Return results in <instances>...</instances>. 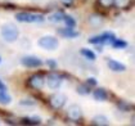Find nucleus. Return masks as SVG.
I'll return each instance as SVG.
<instances>
[{
    "label": "nucleus",
    "instance_id": "nucleus-1",
    "mask_svg": "<svg viewBox=\"0 0 135 126\" xmlns=\"http://www.w3.org/2000/svg\"><path fill=\"white\" fill-rule=\"evenodd\" d=\"M0 33H1V37L4 39V41H7V42L17 41V39H18V36H20L18 28H17L13 23H4V25L1 26Z\"/></svg>",
    "mask_w": 135,
    "mask_h": 126
},
{
    "label": "nucleus",
    "instance_id": "nucleus-2",
    "mask_svg": "<svg viewBox=\"0 0 135 126\" xmlns=\"http://www.w3.org/2000/svg\"><path fill=\"white\" fill-rule=\"evenodd\" d=\"M16 20L22 23H41L45 17L42 14H32L28 12H20L16 14Z\"/></svg>",
    "mask_w": 135,
    "mask_h": 126
},
{
    "label": "nucleus",
    "instance_id": "nucleus-3",
    "mask_svg": "<svg viewBox=\"0 0 135 126\" xmlns=\"http://www.w3.org/2000/svg\"><path fill=\"white\" fill-rule=\"evenodd\" d=\"M39 46L42 48V49H46V50H55L57 48H58V45H59V41H58V39L57 37H54V36H50V35H48V36H42L39 39Z\"/></svg>",
    "mask_w": 135,
    "mask_h": 126
},
{
    "label": "nucleus",
    "instance_id": "nucleus-4",
    "mask_svg": "<svg viewBox=\"0 0 135 126\" xmlns=\"http://www.w3.org/2000/svg\"><path fill=\"white\" fill-rule=\"evenodd\" d=\"M21 63L25 67H28V68H37L42 66V61L40 58L35 57V55H26L21 59Z\"/></svg>",
    "mask_w": 135,
    "mask_h": 126
},
{
    "label": "nucleus",
    "instance_id": "nucleus-5",
    "mask_svg": "<svg viewBox=\"0 0 135 126\" xmlns=\"http://www.w3.org/2000/svg\"><path fill=\"white\" fill-rule=\"evenodd\" d=\"M62 84V77L57 74H49L46 76V85L52 89V90H55L58 89Z\"/></svg>",
    "mask_w": 135,
    "mask_h": 126
},
{
    "label": "nucleus",
    "instance_id": "nucleus-6",
    "mask_svg": "<svg viewBox=\"0 0 135 126\" xmlns=\"http://www.w3.org/2000/svg\"><path fill=\"white\" fill-rule=\"evenodd\" d=\"M66 100H67V98H66V95L64 94H61V93H57V94L52 95V98H50V105H52L53 108H55V109H59V108H62L64 103H66Z\"/></svg>",
    "mask_w": 135,
    "mask_h": 126
},
{
    "label": "nucleus",
    "instance_id": "nucleus-7",
    "mask_svg": "<svg viewBox=\"0 0 135 126\" xmlns=\"http://www.w3.org/2000/svg\"><path fill=\"white\" fill-rule=\"evenodd\" d=\"M44 83H45V79L42 77L41 75H32L31 77L28 79V85L36 89V90H41L42 86H44Z\"/></svg>",
    "mask_w": 135,
    "mask_h": 126
},
{
    "label": "nucleus",
    "instance_id": "nucleus-8",
    "mask_svg": "<svg viewBox=\"0 0 135 126\" xmlns=\"http://www.w3.org/2000/svg\"><path fill=\"white\" fill-rule=\"evenodd\" d=\"M108 67L113 72H124V71H126V66L124 63L116 61V59H108Z\"/></svg>",
    "mask_w": 135,
    "mask_h": 126
},
{
    "label": "nucleus",
    "instance_id": "nucleus-9",
    "mask_svg": "<svg viewBox=\"0 0 135 126\" xmlns=\"http://www.w3.org/2000/svg\"><path fill=\"white\" fill-rule=\"evenodd\" d=\"M67 113H68V117H70L71 120L77 121V120L81 117V108H80L77 104H72V105H70Z\"/></svg>",
    "mask_w": 135,
    "mask_h": 126
},
{
    "label": "nucleus",
    "instance_id": "nucleus-10",
    "mask_svg": "<svg viewBox=\"0 0 135 126\" xmlns=\"http://www.w3.org/2000/svg\"><path fill=\"white\" fill-rule=\"evenodd\" d=\"M58 33L64 37V39H73V37H77L80 33L77 31H75L73 28H70V27H64V28H59L58 30Z\"/></svg>",
    "mask_w": 135,
    "mask_h": 126
},
{
    "label": "nucleus",
    "instance_id": "nucleus-11",
    "mask_svg": "<svg viewBox=\"0 0 135 126\" xmlns=\"http://www.w3.org/2000/svg\"><path fill=\"white\" fill-rule=\"evenodd\" d=\"M94 98L97 99V100H99V102H104V100H107V98H108V94H107V91L102 89V88H98V89H95L94 90Z\"/></svg>",
    "mask_w": 135,
    "mask_h": 126
},
{
    "label": "nucleus",
    "instance_id": "nucleus-12",
    "mask_svg": "<svg viewBox=\"0 0 135 126\" xmlns=\"http://www.w3.org/2000/svg\"><path fill=\"white\" fill-rule=\"evenodd\" d=\"M100 37H102V44H107V45H111L112 41L116 39L114 33L111 31H107V32H104V33H102Z\"/></svg>",
    "mask_w": 135,
    "mask_h": 126
},
{
    "label": "nucleus",
    "instance_id": "nucleus-13",
    "mask_svg": "<svg viewBox=\"0 0 135 126\" xmlns=\"http://www.w3.org/2000/svg\"><path fill=\"white\" fill-rule=\"evenodd\" d=\"M93 124L94 125H98V126H107L109 124V121H108V118H107L105 116L98 115L93 118Z\"/></svg>",
    "mask_w": 135,
    "mask_h": 126
},
{
    "label": "nucleus",
    "instance_id": "nucleus-14",
    "mask_svg": "<svg viewBox=\"0 0 135 126\" xmlns=\"http://www.w3.org/2000/svg\"><path fill=\"white\" fill-rule=\"evenodd\" d=\"M80 54L83 55L84 58H86L88 61H95V58H97V55H95V53L93 50H90V49H86V48H83V49H80Z\"/></svg>",
    "mask_w": 135,
    "mask_h": 126
},
{
    "label": "nucleus",
    "instance_id": "nucleus-15",
    "mask_svg": "<svg viewBox=\"0 0 135 126\" xmlns=\"http://www.w3.org/2000/svg\"><path fill=\"white\" fill-rule=\"evenodd\" d=\"M64 16L66 14L63 12H55V13H53L52 16H49V21L52 22V23H59V22L63 21Z\"/></svg>",
    "mask_w": 135,
    "mask_h": 126
},
{
    "label": "nucleus",
    "instance_id": "nucleus-16",
    "mask_svg": "<svg viewBox=\"0 0 135 126\" xmlns=\"http://www.w3.org/2000/svg\"><path fill=\"white\" fill-rule=\"evenodd\" d=\"M111 45L114 49H125V48H127V42L125 40H121V39H114Z\"/></svg>",
    "mask_w": 135,
    "mask_h": 126
},
{
    "label": "nucleus",
    "instance_id": "nucleus-17",
    "mask_svg": "<svg viewBox=\"0 0 135 126\" xmlns=\"http://www.w3.org/2000/svg\"><path fill=\"white\" fill-rule=\"evenodd\" d=\"M23 122L30 124V125H39V124L41 122V120H40V117H37V116H32V117H26V118H23Z\"/></svg>",
    "mask_w": 135,
    "mask_h": 126
},
{
    "label": "nucleus",
    "instance_id": "nucleus-18",
    "mask_svg": "<svg viewBox=\"0 0 135 126\" xmlns=\"http://www.w3.org/2000/svg\"><path fill=\"white\" fill-rule=\"evenodd\" d=\"M11 102V95L7 94V91H0V104H9Z\"/></svg>",
    "mask_w": 135,
    "mask_h": 126
},
{
    "label": "nucleus",
    "instance_id": "nucleus-19",
    "mask_svg": "<svg viewBox=\"0 0 135 126\" xmlns=\"http://www.w3.org/2000/svg\"><path fill=\"white\" fill-rule=\"evenodd\" d=\"M63 21H64V23H66V27L73 28V27L76 26V20H75L73 17H71V16H64Z\"/></svg>",
    "mask_w": 135,
    "mask_h": 126
},
{
    "label": "nucleus",
    "instance_id": "nucleus-20",
    "mask_svg": "<svg viewBox=\"0 0 135 126\" xmlns=\"http://www.w3.org/2000/svg\"><path fill=\"white\" fill-rule=\"evenodd\" d=\"M89 21H90V23H91L93 26H100V25L103 23V20H102L99 16H91Z\"/></svg>",
    "mask_w": 135,
    "mask_h": 126
},
{
    "label": "nucleus",
    "instance_id": "nucleus-21",
    "mask_svg": "<svg viewBox=\"0 0 135 126\" xmlns=\"http://www.w3.org/2000/svg\"><path fill=\"white\" fill-rule=\"evenodd\" d=\"M77 93L80 95H88L90 94V90H89V88L86 85H79L77 86Z\"/></svg>",
    "mask_w": 135,
    "mask_h": 126
},
{
    "label": "nucleus",
    "instance_id": "nucleus-22",
    "mask_svg": "<svg viewBox=\"0 0 135 126\" xmlns=\"http://www.w3.org/2000/svg\"><path fill=\"white\" fill-rule=\"evenodd\" d=\"M98 1L103 8H111L114 4V0H98Z\"/></svg>",
    "mask_w": 135,
    "mask_h": 126
},
{
    "label": "nucleus",
    "instance_id": "nucleus-23",
    "mask_svg": "<svg viewBox=\"0 0 135 126\" xmlns=\"http://www.w3.org/2000/svg\"><path fill=\"white\" fill-rule=\"evenodd\" d=\"M118 107H120V109H121V111H125V112H126V111H129V109L131 108V104H129V103H126V102L122 100V102H120V103H118Z\"/></svg>",
    "mask_w": 135,
    "mask_h": 126
},
{
    "label": "nucleus",
    "instance_id": "nucleus-24",
    "mask_svg": "<svg viewBox=\"0 0 135 126\" xmlns=\"http://www.w3.org/2000/svg\"><path fill=\"white\" fill-rule=\"evenodd\" d=\"M89 42H90V44H102V37H100V35H99V36H93V37H90V39H89Z\"/></svg>",
    "mask_w": 135,
    "mask_h": 126
},
{
    "label": "nucleus",
    "instance_id": "nucleus-25",
    "mask_svg": "<svg viewBox=\"0 0 135 126\" xmlns=\"http://www.w3.org/2000/svg\"><path fill=\"white\" fill-rule=\"evenodd\" d=\"M45 64H46V66H49V67H50V70H55V68H57V62H55L54 59H49V61H46Z\"/></svg>",
    "mask_w": 135,
    "mask_h": 126
},
{
    "label": "nucleus",
    "instance_id": "nucleus-26",
    "mask_svg": "<svg viewBox=\"0 0 135 126\" xmlns=\"http://www.w3.org/2000/svg\"><path fill=\"white\" fill-rule=\"evenodd\" d=\"M20 104L21 105H33L35 104V102H33V100L28 102V99H22L21 102H20Z\"/></svg>",
    "mask_w": 135,
    "mask_h": 126
},
{
    "label": "nucleus",
    "instance_id": "nucleus-27",
    "mask_svg": "<svg viewBox=\"0 0 135 126\" xmlns=\"http://www.w3.org/2000/svg\"><path fill=\"white\" fill-rule=\"evenodd\" d=\"M59 1L62 3L64 7H71V5L73 4V1H75V0H59Z\"/></svg>",
    "mask_w": 135,
    "mask_h": 126
},
{
    "label": "nucleus",
    "instance_id": "nucleus-28",
    "mask_svg": "<svg viewBox=\"0 0 135 126\" xmlns=\"http://www.w3.org/2000/svg\"><path fill=\"white\" fill-rule=\"evenodd\" d=\"M86 83H88L89 85H97V80L93 79V77H90V79H88V80H86Z\"/></svg>",
    "mask_w": 135,
    "mask_h": 126
},
{
    "label": "nucleus",
    "instance_id": "nucleus-29",
    "mask_svg": "<svg viewBox=\"0 0 135 126\" xmlns=\"http://www.w3.org/2000/svg\"><path fill=\"white\" fill-rule=\"evenodd\" d=\"M0 91H7V85L0 80Z\"/></svg>",
    "mask_w": 135,
    "mask_h": 126
},
{
    "label": "nucleus",
    "instance_id": "nucleus-30",
    "mask_svg": "<svg viewBox=\"0 0 135 126\" xmlns=\"http://www.w3.org/2000/svg\"><path fill=\"white\" fill-rule=\"evenodd\" d=\"M0 62H1V57H0Z\"/></svg>",
    "mask_w": 135,
    "mask_h": 126
}]
</instances>
